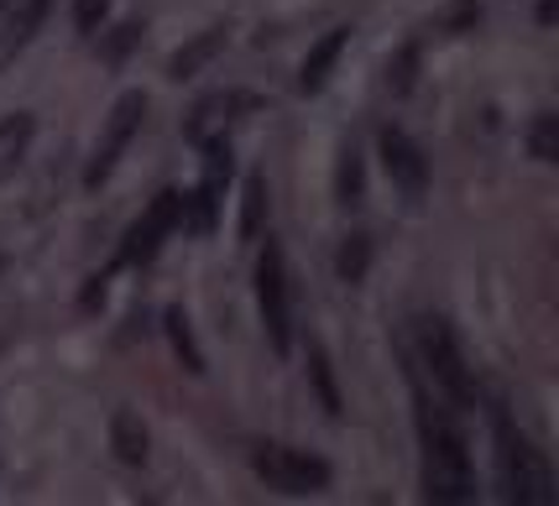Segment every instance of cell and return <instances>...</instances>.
I'll use <instances>...</instances> for the list:
<instances>
[{
	"mask_svg": "<svg viewBox=\"0 0 559 506\" xmlns=\"http://www.w3.org/2000/svg\"><path fill=\"white\" fill-rule=\"evenodd\" d=\"M414 386H418V438H424V496L429 502H471L476 496V475H471L465 438L429 402V391H424L418 376H414Z\"/></svg>",
	"mask_w": 559,
	"mask_h": 506,
	"instance_id": "1",
	"label": "cell"
},
{
	"mask_svg": "<svg viewBox=\"0 0 559 506\" xmlns=\"http://www.w3.org/2000/svg\"><path fill=\"white\" fill-rule=\"evenodd\" d=\"M497 444H502V449H497V459H502V485H508L512 502L518 506H555V470H549L544 449H534L502 412H497Z\"/></svg>",
	"mask_w": 559,
	"mask_h": 506,
	"instance_id": "2",
	"label": "cell"
},
{
	"mask_svg": "<svg viewBox=\"0 0 559 506\" xmlns=\"http://www.w3.org/2000/svg\"><path fill=\"white\" fill-rule=\"evenodd\" d=\"M418 350H424V365H429V376H435L439 391H444L450 402L471 408V402H476V382H471L461 345H455L444 318H418Z\"/></svg>",
	"mask_w": 559,
	"mask_h": 506,
	"instance_id": "3",
	"label": "cell"
},
{
	"mask_svg": "<svg viewBox=\"0 0 559 506\" xmlns=\"http://www.w3.org/2000/svg\"><path fill=\"white\" fill-rule=\"evenodd\" d=\"M142 116H146V95H142V89H131V95L116 99V110H110V116H105V125H99L95 157H90V168H84V189H99V183L116 172L121 152L131 146V136L142 131Z\"/></svg>",
	"mask_w": 559,
	"mask_h": 506,
	"instance_id": "4",
	"label": "cell"
},
{
	"mask_svg": "<svg viewBox=\"0 0 559 506\" xmlns=\"http://www.w3.org/2000/svg\"><path fill=\"white\" fill-rule=\"evenodd\" d=\"M257 475L288 496H314L330 485V465L319 455H304V449H288V444H262L257 449Z\"/></svg>",
	"mask_w": 559,
	"mask_h": 506,
	"instance_id": "5",
	"label": "cell"
},
{
	"mask_svg": "<svg viewBox=\"0 0 559 506\" xmlns=\"http://www.w3.org/2000/svg\"><path fill=\"white\" fill-rule=\"evenodd\" d=\"M257 303H262V324L277 356L293 350V314H288V272H283V251L267 241L262 262H257Z\"/></svg>",
	"mask_w": 559,
	"mask_h": 506,
	"instance_id": "6",
	"label": "cell"
},
{
	"mask_svg": "<svg viewBox=\"0 0 559 506\" xmlns=\"http://www.w3.org/2000/svg\"><path fill=\"white\" fill-rule=\"evenodd\" d=\"M178 204H183V193L163 189L152 204L142 209V219L126 230L121 241V266H146L157 251H163V241H168L173 230H178Z\"/></svg>",
	"mask_w": 559,
	"mask_h": 506,
	"instance_id": "7",
	"label": "cell"
},
{
	"mask_svg": "<svg viewBox=\"0 0 559 506\" xmlns=\"http://www.w3.org/2000/svg\"><path fill=\"white\" fill-rule=\"evenodd\" d=\"M251 105H257V99H251V95H236V89L204 95V99L194 105V110L183 116V136H189L194 146L215 142V136H225V131H230V121H236L241 110H251Z\"/></svg>",
	"mask_w": 559,
	"mask_h": 506,
	"instance_id": "8",
	"label": "cell"
},
{
	"mask_svg": "<svg viewBox=\"0 0 559 506\" xmlns=\"http://www.w3.org/2000/svg\"><path fill=\"white\" fill-rule=\"evenodd\" d=\"M382 168H388V178L408 193V198H424V189H429V162H424V152L414 146V136H403L397 125L382 131Z\"/></svg>",
	"mask_w": 559,
	"mask_h": 506,
	"instance_id": "9",
	"label": "cell"
},
{
	"mask_svg": "<svg viewBox=\"0 0 559 506\" xmlns=\"http://www.w3.org/2000/svg\"><path fill=\"white\" fill-rule=\"evenodd\" d=\"M345 43H350V26H335V32H324L314 48H309V58H304V73H298V84H304V95H314V89H324V79H330V69L341 63Z\"/></svg>",
	"mask_w": 559,
	"mask_h": 506,
	"instance_id": "10",
	"label": "cell"
},
{
	"mask_svg": "<svg viewBox=\"0 0 559 506\" xmlns=\"http://www.w3.org/2000/svg\"><path fill=\"white\" fill-rule=\"evenodd\" d=\"M32 136H37V121H32L26 110H16V116H5V121H0V183L22 168Z\"/></svg>",
	"mask_w": 559,
	"mask_h": 506,
	"instance_id": "11",
	"label": "cell"
},
{
	"mask_svg": "<svg viewBox=\"0 0 559 506\" xmlns=\"http://www.w3.org/2000/svg\"><path fill=\"white\" fill-rule=\"evenodd\" d=\"M48 11H52V0H26L22 11L11 16V26L0 32V69H5V63H11V58H16L26 43H32V32L48 22Z\"/></svg>",
	"mask_w": 559,
	"mask_h": 506,
	"instance_id": "12",
	"label": "cell"
},
{
	"mask_svg": "<svg viewBox=\"0 0 559 506\" xmlns=\"http://www.w3.org/2000/svg\"><path fill=\"white\" fill-rule=\"evenodd\" d=\"M110 449L121 465H146V423L131 408H116L110 418Z\"/></svg>",
	"mask_w": 559,
	"mask_h": 506,
	"instance_id": "13",
	"label": "cell"
},
{
	"mask_svg": "<svg viewBox=\"0 0 559 506\" xmlns=\"http://www.w3.org/2000/svg\"><path fill=\"white\" fill-rule=\"evenodd\" d=\"M219 48H225V26H210V32H199L194 43H183V48L168 58V79H194V73L204 69V63H210Z\"/></svg>",
	"mask_w": 559,
	"mask_h": 506,
	"instance_id": "14",
	"label": "cell"
},
{
	"mask_svg": "<svg viewBox=\"0 0 559 506\" xmlns=\"http://www.w3.org/2000/svg\"><path fill=\"white\" fill-rule=\"evenodd\" d=\"M476 22H481V5L476 0H450L444 11H435L424 22V32L429 37H465V32H476Z\"/></svg>",
	"mask_w": 559,
	"mask_h": 506,
	"instance_id": "15",
	"label": "cell"
},
{
	"mask_svg": "<svg viewBox=\"0 0 559 506\" xmlns=\"http://www.w3.org/2000/svg\"><path fill=\"white\" fill-rule=\"evenodd\" d=\"M267 225V172H251L241 193V241H257Z\"/></svg>",
	"mask_w": 559,
	"mask_h": 506,
	"instance_id": "16",
	"label": "cell"
},
{
	"mask_svg": "<svg viewBox=\"0 0 559 506\" xmlns=\"http://www.w3.org/2000/svg\"><path fill=\"white\" fill-rule=\"evenodd\" d=\"M168 339H173V350H178V361H183V371L189 376H204V356H199V345H194V329H189V314L183 309H168Z\"/></svg>",
	"mask_w": 559,
	"mask_h": 506,
	"instance_id": "17",
	"label": "cell"
},
{
	"mask_svg": "<svg viewBox=\"0 0 559 506\" xmlns=\"http://www.w3.org/2000/svg\"><path fill=\"white\" fill-rule=\"evenodd\" d=\"M309 382H314V391H319V408L330 412V418H341V386H335V376H330V361H324V350H309Z\"/></svg>",
	"mask_w": 559,
	"mask_h": 506,
	"instance_id": "18",
	"label": "cell"
},
{
	"mask_svg": "<svg viewBox=\"0 0 559 506\" xmlns=\"http://www.w3.org/2000/svg\"><path fill=\"white\" fill-rule=\"evenodd\" d=\"M418 79V43H408V48H397L388 58V89L392 95H408Z\"/></svg>",
	"mask_w": 559,
	"mask_h": 506,
	"instance_id": "19",
	"label": "cell"
},
{
	"mask_svg": "<svg viewBox=\"0 0 559 506\" xmlns=\"http://www.w3.org/2000/svg\"><path fill=\"white\" fill-rule=\"evenodd\" d=\"M528 152H534L538 162H555V157H559V116H549V110H544V116L528 125Z\"/></svg>",
	"mask_w": 559,
	"mask_h": 506,
	"instance_id": "20",
	"label": "cell"
},
{
	"mask_svg": "<svg viewBox=\"0 0 559 506\" xmlns=\"http://www.w3.org/2000/svg\"><path fill=\"white\" fill-rule=\"evenodd\" d=\"M335 193H341V204H361V152H356V146H345V152H341Z\"/></svg>",
	"mask_w": 559,
	"mask_h": 506,
	"instance_id": "21",
	"label": "cell"
},
{
	"mask_svg": "<svg viewBox=\"0 0 559 506\" xmlns=\"http://www.w3.org/2000/svg\"><path fill=\"white\" fill-rule=\"evenodd\" d=\"M366 262H371V241H366V236H345V245H341V282H361Z\"/></svg>",
	"mask_w": 559,
	"mask_h": 506,
	"instance_id": "22",
	"label": "cell"
},
{
	"mask_svg": "<svg viewBox=\"0 0 559 506\" xmlns=\"http://www.w3.org/2000/svg\"><path fill=\"white\" fill-rule=\"evenodd\" d=\"M105 11H110V0H73V22H79V32H99Z\"/></svg>",
	"mask_w": 559,
	"mask_h": 506,
	"instance_id": "23",
	"label": "cell"
},
{
	"mask_svg": "<svg viewBox=\"0 0 559 506\" xmlns=\"http://www.w3.org/2000/svg\"><path fill=\"white\" fill-rule=\"evenodd\" d=\"M136 37H142V26H136V22L116 26V37H110V43H105V58H110V63H121L126 52H131V43H136Z\"/></svg>",
	"mask_w": 559,
	"mask_h": 506,
	"instance_id": "24",
	"label": "cell"
},
{
	"mask_svg": "<svg viewBox=\"0 0 559 506\" xmlns=\"http://www.w3.org/2000/svg\"><path fill=\"white\" fill-rule=\"evenodd\" d=\"M105 282H110V277H90V288H84V298H79V303H84V309L105 303Z\"/></svg>",
	"mask_w": 559,
	"mask_h": 506,
	"instance_id": "25",
	"label": "cell"
},
{
	"mask_svg": "<svg viewBox=\"0 0 559 506\" xmlns=\"http://www.w3.org/2000/svg\"><path fill=\"white\" fill-rule=\"evenodd\" d=\"M555 16H559V0H538V22L555 26Z\"/></svg>",
	"mask_w": 559,
	"mask_h": 506,
	"instance_id": "26",
	"label": "cell"
},
{
	"mask_svg": "<svg viewBox=\"0 0 559 506\" xmlns=\"http://www.w3.org/2000/svg\"><path fill=\"white\" fill-rule=\"evenodd\" d=\"M5 5H11V0H0V11H5Z\"/></svg>",
	"mask_w": 559,
	"mask_h": 506,
	"instance_id": "27",
	"label": "cell"
},
{
	"mask_svg": "<svg viewBox=\"0 0 559 506\" xmlns=\"http://www.w3.org/2000/svg\"><path fill=\"white\" fill-rule=\"evenodd\" d=\"M0 272H5V256H0Z\"/></svg>",
	"mask_w": 559,
	"mask_h": 506,
	"instance_id": "28",
	"label": "cell"
}]
</instances>
